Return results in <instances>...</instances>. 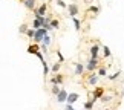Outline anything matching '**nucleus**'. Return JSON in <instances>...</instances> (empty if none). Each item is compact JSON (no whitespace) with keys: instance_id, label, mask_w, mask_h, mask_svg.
I'll list each match as a JSON object with an SVG mask.
<instances>
[{"instance_id":"f257e3e1","label":"nucleus","mask_w":124,"mask_h":110,"mask_svg":"<svg viewBox=\"0 0 124 110\" xmlns=\"http://www.w3.org/2000/svg\"><path fill=\"white\" fill-rule=\"evenodd\" d=\"M100 66V58H89L87 64L84 66V69L87 70V72H95V70L98 69Z\"/></svg>"},{"instance_id":"f03ea898","label":"nucleus","mask_w":124,"mask_h":110,"mask_svg":"<svg viewBox=\"0 0 124 110\" xmlns=\"http://www.w3.org/2000/svg\"><path fill=\"white\" fill-rule=\"evenodd\" d=\"M32 12H34V17H45L46 15V12H47V5L46 3H41L39 8H34L32 9Z\"/></svg>"},{"instance_id":"7ed1b4c3","label":"nucleus","mask_w":124,"mask_h":110,"mask_svg":"<svg viewBox=\"0 0 124 110\" xmlns=\"http://www.w3.org/2000/svg\"><path fill=\"white\" fill-rule=\"evenodd\" d=\"M46 34H49V32H47L45 28H39V29H35V34H34V38H32V40H34L35 43H41L43 37H45Z\"/></svg>"},{"instance_id":"20e7f679","label":"nucleus","mask_w":124,"mask_h":110,"mask_svg":"<svg viewBox=\"0 0 124 110\" xmlns=\"http://www.w3.org/2000/svg\"><path fill=\"white\" fill-rule=\"evenodd\" d=\"M68 12H69V15L70 17H77L78 15V12H80V8H78V5H75V3H70L68 5Z\"/></svg>"},{"instance_id":"39448f33","label":"nucleus","mask_w":124,"mask_h":110,"mask_svg":"<svg viewBox=\"0 0 124 110\" xmlns=\"http://www.w3.org/2000/svg\"><path fill=\"white\" fill-rule=\"evenodd\" d=\"M68 90H64V89H61L58 93L55 95L57 96V103H60V104H63V103H66V98H68Z\"/></svg>"},{"instance_id":"423d86ee","label":"nucleus","mask_w":124,"mask_h":110,"mask_svg":"<svg viewBox=\"0 0 124 110\" xmlns=\"http://www.w3.org/2000/svg\"><path fill=\"white\" fill-rule=\"evenodd\" d=\"M80 99V95L75 93V92H69L68 93V98H66V104H75Z\"/></svg>"},{"instance_id":"0eeeda50","label":"nucleus","mask_w":124,"mask_h":110,"mask_svg":"<svg viewBox=\"0 0 124 110\" xmlns=\"http://www.w3.org/2000/svg\"><path fill=\"white\" fill-rule=\"evenodd\" d=\"M100 81V76L97 75V72H90V75L87 76V84L89 86H97Z\"/></svg>"},{"instance_id":"6e6552de","label":"nucleus","mask_w":124,"mask_h":110,"mask_svg":"<svg viewBox=\"0 0 124 110\" xmlns=\"http://www.w3.org/2000/svg\"><path fill=\"white\" fill-rule=\"evenodd\" d=\"M104 93H106V89H104V87H95L93 89V96H92V99L98 101V99L101 98Z\"/></svg>"},{"instance_id":"1a4fd4ad","label":"nucleus","mask_w":124,"mask_h":110,"mask_svg":"<svg viewBox=\"0 0 124 110\" xmlns=\"http://www.w3.org/2000/svg\"><path fill=\"white\" fill-rule=\"evenodd\" d=\"M90 58H100V44H98V43H93V46L92 47H90Z\"/></svg>"},{"instance_id":"9d476101","label":"nucleus","mask_w":124,"mask_h":110,"mask_svg":"<svg viewBox=\"0 0 124 110\" xmlns=\"http://www.w3.org/2000/svg\"><path fill=\"white\" fill-rule=\"evenodd\" d=\"M49 81H51V84H57V86H60V84H63V75H61L60 72H58V73H54V76H52Z\"/></svg>"},{"instance_id":"9b49d317","label":"nucleus","mask_w":124,"mask_h":110,"mask_svg":"<svg viewBox=\"0 0 124 110\" xmlns=\"http://www.w3.org/2000/svg\"><path fill=\"white\" fill-rule=\"evenodd\" d=\"M28 54H32V55H35L37 54V52H39L40 51V44H39V43H34V44H29V46H28Z\"/></svg>"},{"instance_id":"f8f14e48","label":"nucleus","mask_w":124,"mask_h":110,"mask_svg":"<svg viewBox=\"0 0 124 110\" xmlns=\"http://www.w3.org/2000/svg\"><path fill=\"white\" fill-rule=\"evenodd\" d=\"M74 67H75V69H74L75 75H78V76H80V75H83V73H84V70H86V69H84V66H83L81 63H75V64H74Z\"/></svg>"},{"instance_id":"ddd939ff","label":"nucleus","mask_w":124,"mask_h":110,"mask_svg":"<svg viewBox=\"0 0 124 110\" xmlns=\"http://www.w3.org/2000/svg\"><path fill=\"white\" fill-rule=\"evenodd\" d=\"M97 75L100 76V78H104V76H107V67H106V66H98Z\"/></svg>"},{"instance_id":"4468645a","label":"nucleus","mask_w":124,"mask_h":110,"mask_svg":"<svg viewBox=\"0 0 124 110\" xmlns=\"http://www.w3.org/2000/svg\"><path fill=\"white\" fill-rule=\"evenodd\" d=\"M35 2L37 0H23V5H25V8L28 11H32L35 8Z\"/></svg>"},{"instance_id":"2eb2a0df","label":"nucleus","mask_w":124,"mask_h":110,"mask_svg":"<svg viewBox=\"0 0 124 110\" xmlns=\"http://www.w3.org/2000/svg\"><path fill=\"white\" fill-rule=\"evenodd\" d=\"M60 69H61V63H58V61H57V63H54V64L49 67V72H52V73H58Z\"/></svg>"},{"instance_id":"dca6fc26","label":"nucleus","mask_w":124,"mask_h":110,"mask_svg":"<svg viewBox=\"0 0 124 110\" xmlns=\"http://www.w3.org/2000/svg\"><path fill=\"white\" fill-rule=\"evenodd\" d=\"M103 57L104 58H110L112 57V51L109 46H103Z\"/></svg>"},{"instance_id":"f3484780","label":"nucleus","mask_w":124,"mask_h":110,"mask_svg":"<svg viewBox=\"0 0 124 110\" xmlns=\"http://www.w3.org/2000/svg\"><path fill=\"white\" fill-rule=\"evenodd\" d=\"M41 64H43V76H47V73H49V64H47V61L46 60H43L41 61Z\"/></svg>"},{"instance_id":"a211bd4d","label":"nucleus","mask_w":124,"mask_h":110,"mask_svg":"<svg viewBox=\"0 0 124 110\" xmlns=\"http://www.w3.org/2000/svg\"><path fill=\"white\" fill-rule=\"evenodd\" d=\"M97 103L95 99H89L87 103H84V110H92L93 109V104Z\"/></svg>"},{"instance_id":"6ab92c4d","label":"nucleus","mask_w":124,"mask_h":110,"mask_svg":"<svg viewBox=\"0 0 124 110\" xmlns=\"http://www.w3.org/2000/svg\"><path fill=\"white\" fill-rule=\"evenodd\" d=\"M72 22H74L75 31H80V29H81V22H80V18H77V17H72Z\"/></svg>"},{"instance_id":"aec40b11","label":"nucleus","mask_w":124,"mask_h":110,"mask_svg":"<svg viewBox=\"0 0 124 110\" xmlns=\"http://www.w3.org/2000/svg\"><path fill=\"white\" fill-rule=\"evenodd\" d=\"M112 99H113V95H106V93H104L103 96L100 98V101H101V103H110Z\"/></svg>"},{"instance_id":"412c9836","label":"nucleus","mask_w":124,"mask_h":110,"mask_svg":"<svg viewBox=\"0 0 124 110\" xmlns=\"http://www.w3.org/2000/svg\"><path fill=\"white\" fill-rule=\"evenodd\" d=\"M51 26H52V29H57V31H58V28H60V22L58 20H57V18H51Z\"/></svg>"},{"instance_id":"4be33fe9","label":"nucleus","mask_w":124,"mask_h":110,"mask_svg":"<svg viewBox=\"0 0 124 110\" xmlns=\"http://www.w3.org/2000/svg\"><path fill=\"white\" fill-rule=\"evenodd\" d=\"M41 44H45V46H49V44H51V37H49V34H46L45 37H43Z\"/></svg>"},{"instance_id":"5701e85b","label":"nucleus","mask_w":124,"mask_h":110,"mask_svg":"<svg viewBox=\"0 0 124 110\" xmlns=\"http://www.w3.org/2000/svg\"><path fill=\"white\" fill-rule=\"evenodd\" d=\"M60 90H61V87H60V86H57V84H52V89H51V93H52V95H54V96H55V95H57V93H58V92H60Z\"/></svg>"},{"instance_id":"b1692460","label":"nucleus","mask_w":124,"mask_h":110,"mask_svg":"<svg viewBox=\"0 0 124 110\" xmlns=\"http://www.w3.org/2000/svg\"><path fill=\"white\" fill-rule=\"evenodd\" d=\"M28 29H29V28H28L26 23H22L20 28H18V32H20V34H26V31H28Z\"/></svg>"},{"instance_id":"393cba45","label":"nucleus","mask_w":124,"mask_h":110,"mask_svg":"<svg viewBox=\"0 0 124 110\" xmlns=\"http://www.w3.org/2000/svg\"><path fill=\"white\" fill-rule=\"evenodd\" d=\"M120 75H121V70H116L115 73H112L110 76H109V80H110V81H116V78H120Z\"/></svg>"},{"instance_id":"a878e982","label":"nucleus","mask_w":124,"mask_h":110,"mask_svg":"<svg viewBox=\"0 0 124 110\" xmlns=\"http://www.w3.org/2000/svg\"><path fill=\"white\" fill-rule=\"evenodd\" d=\"M34 34H35V29H32V28H29V29L26 31V34H25V35H26L28 38H31V40H32V38H34Z\"/></svg>"},{"instance_id":"bb28decb","label":"nucleus","mask_w":124,"mask_h":110,"mask_svg":"<svg viewBox=\"0 0 124 110\" xmlns=\"http://www.w3.org/2000/svg\"><path fill=\"white\" fill-rule=\"evenodd\" d=\"M89 11H90V12H93V14H100L101 8H100V6H90V8H89Z\"/></svg>"},{"instance_id":"cd10ccee","label":"nucleus","mask_w":124,"mask_h":110,"mask_svg":"<svg viewBox=\"0 0 124 110\" xmlns=\"http://www.w3.org/2000/svg\"><path fill=\"white\" fill-rule=\"evenodd\" d=\"M55 3H57V6H60V8H68L66 2H63V0H55Z\"/></svg>"},{"instance_id":"c85d7f7f","label":"nucleus","mask_w":124,"mask_h":110,"mask_svg":"<svg viewBox=\"0 0 124 110\" xmlns=\"http://www.w3.org/2000/svg\"><path fill=\"white\" fill-rule=\"evenodd\" d=\"M57 55H58V63H63V61H64V57H63V54H61L60 49L57 51Z\"/></svg>"},{"instance_id":"c756f323","label":"nucleus","mask_w":124,"mask_h":110,"mask_svg":"<svg viewBox=\"0 0 124 110\" xmlns=\"http://www.w3.org/2000/svg\"><path fill=\"white\" fill-rule=\"evenodd\" d=\"M47 47H49V46H45V44H40V52H41V54H47Z\"/></svg>"},{"instance_id":"7c9ffc66","label":"nucleus","mask_w":124,"mask_h":110,"mask_svg":"<svg viewBox=\"0 0 124 110\" xmlns=\"http://www.w3.org/2000/svg\"><path fill=\"white\" fill-rule=\"evenodd\" d=\"M64 109H66V110H75L72 104H66V107H64Z\"/></svg>"},{"instance_id":"2f4dec72","label":"nucleus","mask_w":124,"mask_h":110,"mask_svg":"<svg viewBox=\"0 0 124 110\" xmlns=\"http://www.w3.org/2000/svg\"><path fill=\"white\" fill-rule=\"evenodd\" d=\"M84 2H90V0H84Z\"/></svg>"},{"instance_id":"473e14b6","label":"nucleus","mask_w":124,"mask_h":110,"mask_svg":"<svg viewBox=\"0 0 124 110\" xmlns=\"http://www.w3.org/2000/svg\"><path fill=\"white\" fill-rule=\"evenodd\" d=\"M104 110H110V109H104Z\"/></svg>"},{"instance_id":"72a5a7b5","label":"nucleus","mask_w":124,"mask_h":110,"mask_svg":"<svg viewBox=\"0 0 124 110\" xmlns=\"http://www.w3.org/2000/svg\"><path fill=\"white\" fill-rule=\"evenodd\" d=\"M83 110H84V109H83Z\"/></svg>"},{"instance_id":"f704fd0d","label":"nucleus","mask_w":124,"mask_h":110,"mask_svg":"<svg viewBox=\"0 0 124 110\" xmlns=\"http://www.w3.org/2000/svg\"><path fill=\"white\" fill-rule=\"evenodd\" d=\"M116 110H118V109H116Z\"/></svg>"}]
</instances>
